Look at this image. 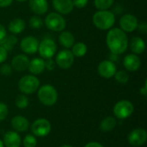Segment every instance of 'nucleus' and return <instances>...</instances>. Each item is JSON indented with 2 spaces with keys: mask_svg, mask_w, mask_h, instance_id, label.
I'll return each mask as SVG.
<instances>
[{
  "mask_svg": "<svg viewBox=\"0 0 147 147\" xmlns=\"http://www.w3.org/2000/svg\"><path fill=\"white\" fill-rule=\"evenodd\" d=\"M106 43L111 53L122 54L128 47V38L124 31L119 28H110L106 36Z\"/></svg>",
  "mask_w": 147,
  "mask_h": 147,
  "instance_id": "1",
  "label": "nucleus"
},
{
  "mask_svg": "<svg viewBox=\"0 0 147 147\" xmlns=\"http://www.w3.org/2000/svg\"><path fill=\"white\" fill-rule=\"evenodd\" d=\"M92 21L97 28L101 30H109L115 22V16L109 9L98 10L94 14Z\"/></svg>",
  "mask_w": 147,
  "mask_h": 147,
  "instance_id": "2",
  "label": "nucleus"
},
{
  "mask_svg": "<svg viewBox=\"0 0 147 147\" xmlns=\"http://www.w3.org/2000/svg\"><path fill=\"white\" fill-rule=\"evenodd\" d=\"M38 98L43 105L50 107L57 102L58 92L53 85L45 84L41 87H39Z\"/></svg>",
  "mask_w": 147,
  "mask_h": 147,
  "instance_id": "3",
  "label": "nucleus"
},
{
  "mask_svg": "<svg viewBox=\"0 0 147 147\" xmlns=\"http://www.w3.org/2000/svg\"><path fill=\"white\" fill-rule=\"evenodd\" d=\"M40 87V80L34 75H25L18 82V88L24 95L33 94Z\"/></svg>",
  "mask_w": 147,
  "mask_h": 147,
  "instance_id": "4",
  "label": "nucleus"
},
{
  "mask_svg": "<svg viewBox=\"0 0 147 147\" xmlns=\"http://www.w3.org/2000/svg\"><path fill=\"white\" fill-rule=\"evenodd\" d=\"M45 24L48 29L53 32H61L65 28L66 22L62 15L57 12H52L47 16Z\"/></svg>",
  "mask_w": 147,
  "mask_h": 147,
  "instance_id": "5",
  "label": "nucleus"
},
{
  "mask_svg": "<svg viewBox=\"0 0 147 147\" xmlns=\"http://www.w3.org/2000/svg\"><path fill=\"white\" fill-rule=\"evenodd\" d=\"M134 111V104L127 100H121L115 103L113 109L114 115L116 118L124 120L130 117Z\"/></svg>",
  "mask_w": 147,
  "mask_h": 147,
  "instance_id": "6",
  "label": "nucleus"
},
{
  "mask_svg": "<svg viewBox=\"0 0 147 147\" xmlns=\"http://www.w3.org/2000/svg\"><path fill=\"white\" fill-rule=\"evenodd\" d=\"M52 129L51 123L44 118H40L35 120L31 125V130L34 136L37 137H46L47 136Z\"/></svg>",
  "mask_w": 147,
  "mask_h": 147,
  "instance_id": "7",
  "label": "nucleus"
},
{
  "mask_svg": "<svg viewBox=\"0 0 147 147\" xmlns=\"http://www.w3.org/2000/svg\"><path fill=\"white\" fill-rule=\"evenodd\" d=\"M38 52L42 59H52L57 52V45L51 39H44L39 43Z\"/></svg>",
  "mask_w": 147,
  "mask_h": 147,
  "instance_id": "8",
  "label": "nucleus"
},
{
  "mask_svg": "<svg viewBox=\"0 0 147 147\" xmlns=\"http://www.w3.org/2000/svg\"><path fill=\"white\" fill-rule=\"evenodd\" d=\"M74 55L72 54L71 51L68 49H64L60 52H59L56 54L55 58V64L60 68V69H69L71 67V65L74 63Z\"/></svg>",
  "mask_w": 147,
  "mask_h": 147,
  "instance_id": "9",
  "label": "nucleus"
},
{
  "mask_svg": "<svg viewBox=\"0 0 147 147\" xmlns=\"http://www.w3.org/2000/svg\"><path fill=\"white\" fill-rule=\"evenodd\" d=\"M127 140H128L129 144L132 146H141L146 142V131L143 128H135L130 132V134H128Z\"/></svg>",
  "mask_w": 147,
  "mask_h": 147,
  "instance_id": "10",
  "label": "nucleus"
},
{
  "mask_svg": "<svg viewBox=\"0 0 147 147\" xmlns=\"http://www.w3.org/2000/svg\"><path fill=\"white\" fill-rule=\"evenodd\" d=\"M120 27L122 31L125 33H131L137 29L138 27V19L135 16L131 14L123 15L120 19Z\"/></svg>",
  "mask_w": 147,
  "mask_h": 147,
  "instance_id": "11",
  "label": "nucleus"
},
{
  "mask_svg": "<svg viewBox=\"0 0 147 147\" xmlns=\"http://www.w3.org/2000/svg\"><path fill=\"white\" fill-rule=\"evenodd\" d=\"M98 74L103 78H111L116 72V65L111 60H102L97 66Z\"/></svg>",
  "mask_w": 147,
  "mask_h": 147,
  "instance_id": "12",
  "label": "nucleus"
},
{
  "mask_svg": "<svg viewBox=\"0 0 147 147\" xmlns=\"http://www.w3.org/2000/svg\"><path fill=\"white\" fill-rule=\"evenodd\" d=\"M39 47V41L34 36H26L22 39L20 42L21 50L27 54H34L37 53Z\"/></svg>",
  "mask_w": 147,
  "mask_h": 147,
  "instance_id": "13",
  "label": "nucleus"
},
{
  "mask_svg": "<svg viewBox=\"0 0 147 147\" xmlns=\"http://www.w3.org/2000/svg\"><path fill=\"white\" fill-rule=\"evenodd\" d=\"M53 6L60 15H68L74 9L72 0H53Z\"/></svg>",
  "mask_w": 147,
  "mask_h": 147,
  "instance_id": "14",
  "label": "nucleus"
},
{
  "mask_svg": "<svg viewBox=\"0 0 147 147\" xmlns=\"http://www.w3.org/2000/svg\"><path fill=\"white\" fill-rule=\"evenodd\" d=\"M123 65L129 71H137L141 65L140 59L137 54L134 53L127 54L124 57Z\"/></svg>",
  "mask_w": 147,
  "mask_h": 147,
  "instance_id": "15",
  "label": "nucleus"
},
{
  "mask_svg": "<svg viewBox=\"0 0 147 147\" xmlns=\"http://www.w3.org/2000/svg\"><path fill=\"white\" fill-rule=\"evenodd\" d=\"M29 59L27 55L18 54L15 56L11 60V67L12 69L17 71H24L28 69L29 64Z\"/></svg>",
  "mask_w": 147,
  "mask_h": 147,
  "instance_id": "16",
  "label": "nucleus"
},
{
  "mask_svg": "<svg viewBox=\"0 0 147 147\" xmlns=\"http://www.w3.org/2000/svg\"><path fill=\"white\" fill-rule=\"evenodd\" d=\"M29 9L37 16L44 15L48 10L47 0H28Z\"/></svg>",
  "mask_w": 147,
  "mask_h": 147,
  "instance_id": "17",
  "label": "nucleus"
},
{
  "mask_svg": "<svg viewBox=\"0 0 147 147\" xmlns=\"http://www.w3.org/2000/svg\"><path fill=\"white\" fill-rule=\"evenodd\" d=\"M3 146L5 147H20L22 139L16 131H9L3 136Z\"/></svg>",
  "mask_w": 147,
  "mask_h": 147,
  "instance_id": "18",
  "label": "nucleus"
},
{
  "mask_svg": "<svg viewBox=\"0 0 147 147\" xmlns=\"http://www.w3.org/2000/svg\"><path fill=\"white\" fill-rule=\"evenodd\" d=\"M11 126L16 132L22 133L28 129L29 123H28V121L27 120V118H25L22 115H16L12 118Z\"/></svg>",
  "mask_w": 147,
  "mask_h": 147,
  "instance_id": "19",
  "label": "nucleus"
},
{
  "mask_svg": "<svg viewBox=\"0 0 147 147\" xmlns=\"http://www.w3.org/2000/svg\"><path fill=\"white\" fill-rule=\"evenodd\" d=\"M28 70L32 75H39L45 70V61L42 58H34L29 61Z\"/></svg>",
  "mask_w": 147,
  "mask_h": 147,
  "instance_id": "20",
  "label": "nucleus"
},
{
  "mask_svg": "<svg viewBox=\"0 0 147 147\" xmlns=\"http://www.w3.org/2000/svg\"><path fill=\"white\" fill-rule=\"evenodd\" d=\"M26 24L22 18H15L11 20L8 25L9 31L13 34H19L25 29Z\"/></svg>",
  "mask_w": 147,
  "mask_h": 147,
  "instance_id": "21",
  "label": "nucleus"
},
{
  "mask_svg": "<svg viewBox=\"0 0 147 147\" xmlns=\"http://www.w3.org/2000/svg\"><path fill=\"white\" fill-rule=\"evenodd\" d=\"M130 48L134 54H141L146 50L145 40L139 36L133 37L130 40Z\"/></svg>",
  "mask_w": 147,
  "mask_h": 147,
  "instance_id": "22",
  "label": "nucleus"
},
{
  "mask_svg": "<svg viewBox=\"0 0 147 147\" xmlns=\"http://www.w3.org/2000/svg\"><path fill=\"white\" fill-rule=\"evenodd\" d=\"M60 45L65 48H71L75 43V37L70 31H61L59 36Z\"/></svg>",
  "mask_w": 147,
  "mask_h": 147,
  "instance_id": "23",
  "label": "nucleus"
},
{
  "mask_svg": "<svg viewBox=\"0 0 147 147\" xmlns=\"http://www.w3.org/2000/svg\"><path fill=\"white\" fill-rule=\"evenodd\" d=\"M116 127V120L112 116L105 117L100 123V129L103 133L111 132Z\"/></svg>",
  "mask_w": 147,
  "mask_h": 147,
  "instance_id": "24",
  "label": "nucleus"
},
{
  "mask_svg": "<svg viewBox=\"0 0 147 147\" xmlns=\"http://www.w3.org/2000/svg\"><path fill=\"white\" fill-rule=\"evenodd\" d=\"M71 53L74 55V57L82 58L84 57L87 53V46L84 42H77L74 43V45L71 47Z\"/></svg>",
  "mask_w": 147,
  "mask_h": 147,
  "instance_id": "25",
  "label": "nucleus"
},
{
  "mask_svg": "<svg viewBox=\"0 0 147 147\" xmlns=\"http://www.w3.org/2000/svg\"><path fill=\"white\" fill-rule=\"evenodd\" d=\"M114 1L115 0H94V3L98 10H106L112 7Z\"/></svg>",
  "mask_w": 147,
  "mask_h": 147,
  "instance_id": "26",
  "label": "nucleus"
},
{
  "mask_svg": "<svg viewBox=\"0 0 147 147\" xmlns=\"http://www.w3.org/2000/svg\"><path fill=\"white\" fill-rule=\"evenodd\" d=\"M16 102V107L18 109H26L28 106V104H29L28 98L24 94H21V95L17 96L16 98V102Z\"/></svg>",
  "mask_w": 147,
  "mask_h": 147,
  "instance_id": "27",
  "label": "nucleus"
},
{
  "mask_svg": "<svg viewBox=\"0 0 147 147\" xmlns=\"http://www.w3.org/2000/svg\"><path fill=\"white\" fill-rule=\"evenodd\" d=\"M16 43H17V38L14 34H12V35L7 36L6 39L4 40L3 43L1 46H3L7 51H10V50H12V48L14 47V46Z\"/></svg>",
  "mask_w": 147,
  "mask_h": 147,
  "instance_id": "28",
  "label": "nucleus"
},
{
  "mask_svg": "<svg viewBox=\"0 0 147 147\" xmlns=\"http://www.w3.org/2000/svg\"><path fill=\"white\" fill-rule=\"evenodd\" d=\"M29 26L30 28H32L33 29H39L42 27L43 25V21L42 19L37 16V15H34V16H32L30 18H29Z\"/></svg>",
  "mask_w": 147,
  "mask_h": 147,
  "instance_id": "29",
  "label": "nucleus"
},
{
  "mask_svg": "<svg viewBox=\"0 0 147 147\" xmlns=\"http://www.w3.org/2000/svg\"><path fill=\"white\" fill-rule=\"evenodd\" d=\"M114 77L118 83L122 84H127L129 80V75L125 71H116Z\"/></svg>",
  "mask_w": 147,
  "mask_h": 147,
  "instance_id": "30",
  "label": "nucleus"
},
{
  "mask_svg": "<svg viewBox=\"0 0 147 147\" xmlns=\"http://www.w3.org/2000/svg\"><path fill=\"white\" fill-rule=\"evenodd\" d=\"M23 146L24 147H35L37 146V140L35 136L32 134H28L25 136L22 141Z\"/></svg>",
  "mask_w": 147,
  "mask_h": 147,
  "instance_id": "31",
  "label": "nucleus"
},
{
  "mask_svg": "<svg viewBox=\"0 0 147 147\" xmlns=\"http://www.w3.org/2000/svg\"><path fill=\"white\" fill-rule=\"evenodd\" d=\"M12 67L9 64H3L0 67V73L3 76H9L12 73Z\"/></svg>",
  "mask_w": 147,
  "mask_h": 147,
  "instance_id": "32",
  "label": "nucleus"
},
{
  "mask_svg": "<svg viewBox=\"0 0 147 147\" xmlns=\"http://www.w3.org/2000/svg\"><path fill=\"white\" fill-rule=\"evenodd\" d=\"M8 113H9V109L7 105L3 102H0V121L5 120V118L8 115Z\"/></svg>",
  "mask_w": 147,
  "mask_h": 147,
  "instance_id": "33",
  "label": "nucleus"
},
{
  "mask_svg": "<svg viewBox=\"0 0 147 147\" xmlns=\"http://www.w3.org/2000/svg\"><path fill=\"white\" fill-rule=\"evenodd\" d=\"M72 3L74 7L78 9H83L88 4L89 0H72Z\"/></svg>",
  "mask_w": 147,
  "mask_h": 147,
  "instance_id": "34",
  "label": "nucleus"
},
{
  "mask_svg": "<svg viewBox=\"0 0 147 147\" xmlns=\"http://www.w3.org/2000/svg\"><path fill=\"white\" fill-rule=\"evenodd\" d=\"M55 66H56L55 61L53 60L52 59H47V61H45V69L48 71H53L54 70Z\"/></svg>",
  "mask_w": 147,
  "mask_h": 147,
  "instance_id": "35",
  "label": "nucleus"
},
{
  "mask_svg": "<svg viewBox=\"0 0 147 147\" xmlns=\"http://www.w3.org/2000/svg\"><path fill=\"white\" fill-rule=\"evenodd\" d=\"M7 57H8V51L3 46L0 45V64L3 63L7 59Z\"/></svg>",
  "mask_w": 147,
  "mask_h": 147,
  "instance_id": "36",
  "label": "nucleus"
},
{
  "mask_svg": "<svg viewBox=\"0 0 147 147\" xmlns=\"http://www.w3.org/2000/svg\"><path fill=\"white\" fill-rule=\"evenodd\" d=\"M7 37V31L3 25L0 24V45H2Z\"/></svg>",
  "mask_w": 147,
  "mask_h": 147,
  "instance_id": "37",
  "label": "nucleus"
},
{
  "mask_svg": "<svg viewBox=\"0 0 147 147\" xmlns=\"http://www.w3.org/2000/svg\"><path fill=\"white\" fill-rule=\"evenodd\" d=\"M137 28L141 32V33H144L146 34L147 32V25L146 22H141L140 24H138V27Z\"/></svg>",
  "mask_w": 147,
  "mask_h": 147,
  "instance_id": "38",
  "label": "nucleus"
},
{
  "mask_svg": "<svg viewBox=\"0 0 147 147\" xmlns=\"http://www.w3.org/2000/svg\"><path fill=\"white\" fill-rule=\"evenodd\" d=\"M13 0H0V8H6L12 3Z\"/></svg>",
  "mask_w": 147,
  "mask_h": 147,
  "instance_id": "39",
  "label": "nucleus"
},
{
  "mask_svg": "<svg viewBox=\"0 0 147 147\" xmlns=\"http://www.w3.org/2000/svg\"><path fill=\"white\" fill-rule=\"evenodd\" d=\"M84 147H103V146L98 142H90L87 145H85Z\"/></svg>",
  "mask_w": 147,
  "mask_h": 147,
  "instance_id": "40",
  "label": "nucleus"
},
{
  "mask_svg": "<svg viewBox=\"0 0 147 147\" xmlns=\"http://www.w3.org/2000/svg\"><path fill=\"white\" fill-rule=\"evenodd\" d=\"M140 94L143 96H146L147 95V86H146V81L145 82L144 86L140 89Z\"/></svg>",
  "mask_w": 147,
  "mask_h": 147,
  "instance_id": "41",
  "label": "nucleus"
},
{
  "mask_svg": "<svg viewBox=\"0 0 147 147\" xmlns=\"http://www.w3.org/2000/svg\"><path fill=\"white\" fill-rule=\"evenodd\" d=\"M0 147H4L3 143V140H0Z\"/></svg>",
  "mask_w": 147,
  "mask_h": 147,
  "instance_id": "42",
  "label": "nucleus"
},
{
  "mask_svg": "<svg viewBox=\"0 0 147 147\" xmlns=\"http://www.w3.org/2000/svg\"><path fill=\"white\" fill-rule=\"evenodd\" d=\"M60 147H72L71 146H69V145H64V146H61Z\"/></svg>",
  "mask_w": 147,
  "mask_h": 147,
  "instance_id": "43",
  "label": "nucleus"
},
{
  "mask_svg": "<svg viewBox=\"0 0 147 147\" xmlns=\"http://www.w3.org/2000/svg\"><path fill=\"white\" fill-rule=\"evenodd\" d=\"M16 1H17V2H21V3H22V2H26V1H28V0H16Z\"/></svg>",
  "mask_w": 147,
  "mask_h": 147,
  "instance_id": "44",
  "label": "nucleus"
}]
</instances>
